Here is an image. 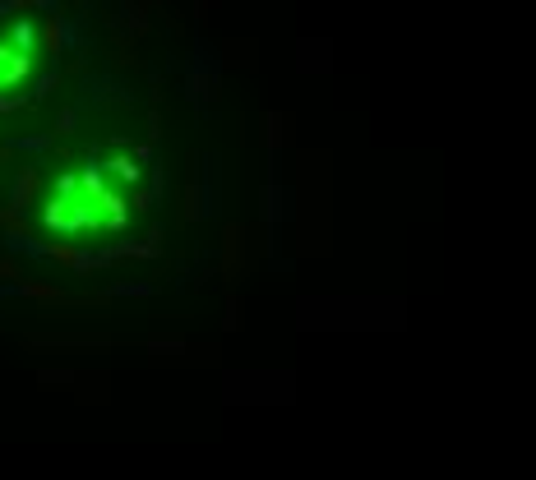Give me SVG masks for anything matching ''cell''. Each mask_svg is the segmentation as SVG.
I'll return each instance as SVG.
<instances>
[{"mask_svg":"<svg viewBox=\"0 0 536 480\" xmlns=\"http://www.w3.org/2000/svg\"><path fill=\"white\" fill-rule=\"evenodd\" d=\"M24 74H28V56H19V51H10V47H0V88L19 84Z\"/></svg>","mask_w":536,"mask_h":480,"instance_id":"cell-1","label":"cell"}]
</instances>
